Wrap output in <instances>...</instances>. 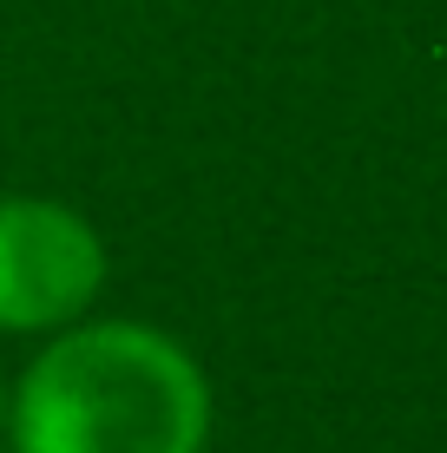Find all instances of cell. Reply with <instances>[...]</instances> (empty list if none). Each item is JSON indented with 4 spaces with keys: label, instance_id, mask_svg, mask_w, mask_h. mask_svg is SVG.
Returning a JSON list of instances; mask_svg holds the SVG:
<instances>
[{
    "label": "cell",
    "instance_id": "1",
    "mask_svg": "<svg viewBox=\"0 0 447 453\" xmlns=\"http://www.w3.org/2000/svg\"><path fill=\"white\" fill-rule=\"evenodd\" d=\"M211 427L218 395L204 362L126 316L46 335L7 388V453H204Z\"/></svg>",
    "mask_w": 447,
    "mask_h": 453
},
{
    "label": "cell",
    "instance_id": "2",
    "mask_svg": "<svg viewBox=\"0 0 447 453\" xmlns=\"http://www.w3.org/2000/svg\"><path fill=\"white\" fill-rule=\"evenodd\" d=\"M112 257L105 237L59 197H0V335H59L92 316Z\"/></svg>",
    "mask_w": 447,
    "mask_h": 453
},
{
    "label": "cell",
    "instance_id": "3",
    "mask_svg": "<svg viewBox=\"0 0 447 453\" xmlns=\"http://www.w3.org/2000/svg\"><path fill=\"white\" fill-rule=\"evenodd\" d=\"M0 434H7V374H0Z\"/></svg>",
    "mask_w": 447,
    "mask_h": 453
}]
</instances>
